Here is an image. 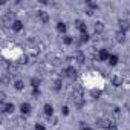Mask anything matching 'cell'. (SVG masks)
Masks as SVG:
<instances>
[{
    "label": "cell",
    "instance_id": "obj_9",
    "mask_svg": "<svg viewBox=\"0 0 130 130\" xmlns=\"http://www.w3.org/2000/svg\"><path fill=\"white\" fill-rule=\"evenodd\" d=\"M11 28H12V31H14V32H20V31L23 29V22H22V20H17V19H15Z\"/></svg>",
    "mask_w": 130,
    "mask_h": 130
},
{
    "label": "cell",
    "instance_id": "obj_7",
    "mask_svg": "<svg viewBox=\"0 0 130 130\" xmlns=\"http://www.w3.org/2000/svg\"><path fill=\"white\" fill-rule=\"evenodd\" d=\"M75 28L81 32V34H84V32H87V25L83 22V20H75Z\"/></svg>",
    "mask_w": 130,
    "mask_h": 130
},
{
    "label": "cell",
    "instance_id": "obj_20",
    "mask_svg": "<svg viewBox=\"0 0 130 130\" xmlns=\"http://www.w3.org/2000/svg\"><path fill=\"white\" fill-rule=\"evenodd\" d=\"M31 86H32V89H38V87H40V78L32 77V78H31Z\"/></svg>",
    "mask_w": 130,
    "mask_h": 130
},
{
    "label": "cell",
    "instance_id": "obj_11",
    "mask_svg": "<svg viewBox=\"0 0 130 130\" xmlns=\"http://www.w3.org/2000/svg\"><path fill=\"white\" fill-rule=\"evenodd\" d=\"M43 112H44V113H46V116L49 118V116H52V115H54V107H52L49 103H46V104L43 106Z\"/></svg>",
    "mask_w": 130,
    "mask_h": 130
},
{
    "label": "cell",
    "instance_id": "obj_8",
    "mask_svg": "<svg viewBox=\"0 0 130 130\" xmlns=\"http://www.w3.org/2000/svg\"><path fill=\"white\" fill-rule=\"evenodd\" d=\"M31 110H32V107H31L29 103H22V104H20V112H22L23 115H29Z\"/></svg>",
    "mask_w": 130,
    "mask_h": 130
},
{
    "label": "cell",
    "instance_id": "obj_10",
    "mask_svg": "<svg viewBox=\"0 0 130 130\" xmlns=\"http://www.w3.org/2000/svg\"><path fill=\"white\" fill-rule=\"evenodd\" d=\"M112 86H115V87L122 86V77H119V75H113V77H112Z\"/></svg>",
    "mask_w": 130,
    "mask_h": 130
},
{
    "label": "cell",
    "instance_id": "obj_21",
    "mask_svg": "<svg viewBox=\"0 0 130 130\" xmlns=\"http://www.w3.org/2000/svg\"><path fill=\"white\" fill-rule=\"evenodd\" d=\"M86 6H87V9H92V11H95V9H98V3H95V2H86Z\"/></svg>",
    "mask_w": 130,
    "mask_h": 130
},
{
    "label": "cell",
    "instance_id": "obj_25",
    "mask_svg": "<svg viewBox=\"0 0 130 130\" xmlns=\"http://www.w3.org/2000/svg\"><path fill=\"white\" fill-rule=\"evenodd\" d=\"M0 103H2V106L3 104H6V93L2 90V92H0Z\"/></svg>",
    "mask_w": 130,
    "mask_h": 130
},
{
    "label": "cell",
    "instance_id": "obj_23",
    "mask_svg": "<svg viewBox=\"0 0 130 130\" xmlns=\"http://www.w3.org/2000/svg\"><path fill=\"white\" fill-rule=\"evenodd\" d=\"M40 95H41L40 89H32V98H34V100H38V98H40Z\"/></svg>",
    "mask_w": 130,
    "mask_h": 130
},
{
    "label": "cell",
    "instance_id": "obj_32",
    "mask_svg": "<svg viewBox=\"0 0 130 130\" xmlns=\"http://www.w3.org/2000/svg\"><path fill=\"white\" fill-rule=\"evenodd\" d=\"M83 130H93V128H90V127H86V128H83Z\"/></svg>",
    "mask_w": 130,
    "mask_h": 130
},
{
    "label": "cell",
    "instance_id": "obj_6",
    "mask_svg": "<svg viewBox=\"0 0 130 130\" xmlns=\"http://www.w3.org/2000/svg\"><path fill=\"white\" fill-rule=\"evenodd\" d=\"M118 26H119V31L127 32V31L130 29V22H128L127 19H119V20H118Z\"/></svg>",
    "mask_w": 130,
    "mask_h": 130
},
{
    "label": "cell",
    "instance_id": "obj_26",
    "mask_svg": "<svg viewBox=\"0 0 130 130\" xmlns=\"http://www.w3.org/2000/svg\"><path fill=\"white\" fill-rule=\"evenodd\" d=\"M61 113H63L64 116H68V115H69V107H68V106H63V107H61Z\"/></svg>",
    "mask_w": 130,
    "mask_h": 130
},
{
    "label": "cell",
    "instance_id": "obj_5",
    "mask_svg": "<svg viewBox=\"0 0 130 130\" xmlns=\"http://www.w3.org/2000/svg\"><path fill=\"white\" fill-rule=\"evenodd\" d=\"M110 124H112V121L109 119V118H100V119H96V125L100 127V128H109L110 127Z\"/></svg>",
    "mask_w": 130,
    "mask_h": 130
},
{
    "label": "cell",
    "instance_id": "obj_13",
    "mask_svg": "<svg viewBox=\"0 0 130 130\" xmlns=\"http://www.w3.org/2000/svg\"><path fill=\"white\" fill-rule=\"evenodd\" d=\"M57 31H58L60 34H66V31H68L66 23H64V22H58V23H57Z\"/></svg>",
    "mask_w": 130,
    "mask_h": 130
},
{
    "label": "cell",
    "instance_id": "obj_2",
    "mask_svg": "<svg viewBox=\"0 0 130 130\" xmlns=\"http://www.w3.org/2000/svg\"><path fill=\"white\" fill-rule=\"evenodd\" d=\"M74 60L78 63V64H83L84 61H86V54L83 52V51H80V49H77L75 52H74Z\"/></svg>",
    "mask_w": 130,
    "mask_h": 130
},
{
    "label": "cell",
    "instance_id": "obj_12",
    "mask_svg": "<svg viewBox=\"0 0 130 130\" xmlns=\"http://www.w3.org/2000/svg\"><path fill=\"white\" fill-rule=\"evenodd\" d=\"M93 29H95V34H101V32H104V23H103V22H95Z\"/></svg>",
    "mask_w": 130,
    "mask_h": 130
},
{
    "label": "cell",
    "instance_id": "obj_16",
    "mask_svg": "<svg viewBox=\"0 0 130 130\" xmlns=\"http://www.w3.org/2000/svg\"><path fill=\"white\" fill-rule=\"evenodd\" d=\"M14 89H15V90H23V89H25L23 80H15V81H14Z\"/></svg>",
    "mask_w": 130,
    "mask_h": 130
},
{
    "label": "cell",
    "instance_id": "obj_28",
    "mask_svg": "<svg viewBox=\"0 0 130 130\" xmlns=\"http://www.w3.org/2000/svg\"><path fill=\"white\" fill-rule=\"evenodd\" d=\"M34 130H46V127H44L43 124H35V127H34Z\"/></svg>",
    "mask_w": 130,
    "mask_h": 130
},
{
    "label": "cell",
    "instance_id": "obj_15",
    "mask_svg": "<svg viewBox=\"0 0 130 130\" xmlns=\"http://www.w3.org/2000/svg\"><path fill=\"white\" fill-rule=\"evenodd\" d=\"M15 110V106L12 104V103H6V104H3V112L5 113H12Z\"/></svg>",
    "mask_w": 130,
    "mask_h": 130
},
{
    "label": "cell",
    "instance_id": "obj_17",
    "mask_svg": "<svg viewBox=\"0 0 130 130\" xmlns=\"http://www.w3.org/2000/svg\"><path fill=\"white\" fill-rule=\"evenodd\" d=\"M118 61H119V58H118V55H115V54H112L107 63L110 64V66H116V64H118Z\"/></svg>",
    "mask_w": 130,
    "mask_h": 130
},
{
    "label": "cell",
    "instance_id": "obj_27",
    "mask_svg": "<svg viewBox=\"0 0 130 130\" xmlns=\"http://www.w3.org/2000/svg\"><path fill=\"white\" fill-rule=\"evenodd\" d=\"M47 121H49V122H51V124H52V125H55V124H57V122H58V119H57V118H55V116H49V118H47Z\"/></svg>",
    "mask_w": 130,
    "mask_h": 130
},
{
    "label": "cell",
    "instance_id": "obj_4",
    "mask_svg": "<svg viewBox=\"0 0 130 130\" xmlns=\"http://www.w3.org/2000/svg\"><path fill=\"white\" fill-rule=\"evenodd\" d=\"M110 55H112V54H110L107 49H100V51H98V55H96V58H98L100 61H109Z\"/></svg>",
    "mask_w": 130,
    "mask_h": 130
},
{
    "label": "cell",
    "instance_id": "obj_24",
    "mask_svg": "<svg viewBox=\"0 0 130 130\" xmlns=\"http://www.w3.org/2000/svg\"><path fill=\"white\" fill-rule=\"evenodd\" d=\"M89 38H90V35H89L87 32H84V34H81V35H80V40H81V43H86Z\"/></svg>",
    "mask_w": 130,
    "mask_h": 130
},
{
    "label": "cell",
    "instance_id": "obj_30",
    "mask_svg": "<svg viewBox=\"0 0 130 130\" xmlns=\"http://www.w3.org/2000/svg\"><path fill=\"white\" fill-rule=\"evenodd\" d=\"M119 112H121L119 107H115V109H113V113H115V115H119Z\"/></svg>",
    "mask_w": 130,
    "mask_h": 130
},
{
    "label": "cell",
    "instance_id": "obj_14",
    "mask_svg": "<svg viewBox=\"0 0 130 130\" xmlns=\"http://www.w3.org/2000/svg\"><path fill=\"white\" fill-rule=\"evenodd\" d=\"M115 40H116L118 43H124V41H125V32L118 31V32L115 34Z\"/></svg>",
    "mask_w": 130,
    "mask_h": 130
},
{
    "label": "cell",
    "instance_id": "obj_22",
    "mask_svg": "<svg viewBox=\"0 0 130 130\" xmlns=\"http://www.w3.org/2000/svg\"><path fill=\"white\" fill-rule=\"evenodd\" d=\"M100 95H101V90H100V89H92V90H90V96H92V98L96 100V98H100Z\"/></svg>",
    "mask_w": 130,
    "mask_h": 130
},
{
    "label": "cell",
    "instance_id": "obj_18",
    "mask_svg": "<svg viewBox=\"0 0 130 130\" xmlns=\"http://www.w3.org/2000/svg\"><path fill=\"white\" fill-rule=\"evenodd\" d=\"M61 87H63V81L60 80V78H57V80H54V90H61Z\"/></svg>",
    "mask_w": 130,
    "mask_h": 130
},
{
    "label": "cell",
    "instance_id": "obj_1",
    "mask_svg": "<svg viewBox=\"0 0 130 130\" xmlns=\"http://www.w3.org/2000/svg\"><path fill=\"white\" fill-rule=\"evenodd\" d=\"M63 74L66 75L68 78H71V80H75V78L78 77V71H77L74 66H69V68H66V69L63 71Z\"/></svg>",
    "mask_w": 130,
    "mask_h": 130
},
{
    "label": "cell",
    "instance_id": "obj_29",
    "mask_svg": "<svg viewBox=\"0 0 130 130\" xmlns=\"http://www.w3.org/2000/svg\"><path fill=\"white\" fill-rule=\"evenodd\" d=\"M107 130H118V127H116V124H113V122H112V124H110V127H109Z\"/></svg>",
    "mask_w": 130,
    "mask_h": 130
},
{
    "label": "cell",
    "instance_id": "obj_3",
    "mask_svg": "<svg viewBox=\"0 0 130 130\" xmlns=\"http://www.w3.org/2000/svg\"><path fill=\"white\" fill-rule=\"evenodd\" d=\"M37 19H38L43 25H46V23H49V12L40 9V11H37Z\"/></svg>",
    "mask_w": 130,
    "mask_h": 130
},
{
    "label": "cell",
    "instance_id": "obj_31",
    "mask_svg": "<svg viewBox=\"0 0 130 130\" xmlns=\"http://www.w3.org/2000/svg\"><path fill=\"white\" fill-rule=\"evenodd\" d=\"M86 14H87V15H92V14H93V11H92V9H86Z\"/></svg>",
    "mask_w": 130,
    "mask_h": 130
},
{
    "label": "cell",
    "instance_id": "obj_19",
    "mask_svg": "<svg viewBox=\"0 0 130 130\" xmlns=\"http://www.w3.org/2000/svg\"><path fill=\"white\" fill-rule=\"evenodd\" d=\"M63 41H64V44H74V41H75V38L74 37H71V35H64L63 37Z\"/></svg>",
    "mask_w": 130,
    "mask_h": 130
}]
</instances>
